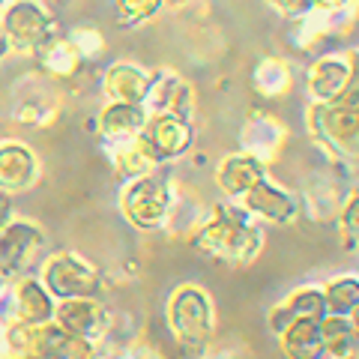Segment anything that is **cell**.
<instances>
[{"label":"cell","mask_w":359,"mask_h":359,"mask_svg":"<svg viewBox=\"0 0 359 359\" xmlns=\"http://www.w3.org/2000/svg\"><path fill=\"white\" fill-rule=\"evenodd\" d=\"M266 233L264 224L252 219L243 210L240 201H219L207 207V216L195 231L189 245L210 261L231 264V266H249L264 252Z\"/></svg>","instance_id":"6da1fadb"},{"label":"cell","mask_w":359,"mask_h":359,"mask_svg":"<svg viewBox=\"0 0 359 359\" xmlns=\"http://www.w3.org/2000/svg\"><path fill=\"white\" fill-rule=\"evenodd\" d=\"M165 323L186 353L204 359L216 339V302L195 282L177 285L165 302Z\"/></svg>","instance_id":"7a4b0ae2"},{"label":"cell","mask_w":359,"mask_h":359,"mask_svg":"<svg viewBox=\"0 0 359 359\" xmlns=\"http://www.w3.org/2000/svg\"><path fill=\"white\" fill-rule=\"evenodd\" d=\"M177 180L171 174H165L162 168L135 177L129 183L120 186V216L141 233H153V231H165L168 219H171L174 201H177Z\"/></svg>","instance_id":"3957f363"},{"label":"cell","mask_w":359,"mask_h":359,"mask_svg":"<svg viewBox=\"0 0 359 359\" xmlns=\"http://www.w3.org/2000/svg\"><path fill=\"white\" fill-rule=\"evenodd\" d=\"M42 285L51 290L54 299H84L105 294V276L72 249H60L42 257L39 264Z\"/></svg>","instance_id":"277c9868"},{"label":"cell","mask_w":359,"mask_h":359,"mask_svg":"<svg viewBox=\"0 0 359 359\" xmlns=\"http://www.w3.org/2000/svg\"><path fill=\"white\" fill-rule=\"evenodd\" d=\"M0 30L13 42L15 54L33 57L57 33V21L42 0H9V6L0 15Z\"/></svg>","instance_id":"5b68a950"},{"label":"cell","mask_w":359,"mask_h":359,"mask_svg":"<svg viewBox=\"0 0 359 359\" xmlns=\"http://www.w3.org/2000/svg\"><path fill=\"white\" fill-rule=\"evenodd\" d=\"M57 314V299L42 285L39 276H21L0 294V323H21V327H42Z\"/></svg>","instance_id":"8992f818"},{"label":"cell","mask_w":359,"mask_h":359,"mask_svg":"<svg viewBox=\"0 0 359 359\" xmlns=\"http://www.w3.org/2000/svg\"><path fill=\"white\" fill-rule=\"evenodd\" d=\"M45 249V231L39 222L13 216L0 228V269L9 282L27 276Z\"/></svg>","instance_id":"52a82bcc"},{"label":"cell","mask_w":359,"mask_h":359,"mask_svg":"<svg viewBox=\"0 0 359 359\" xmlns=\"http://www.w3.org/2000/svg\"><path fill=\"white\" fill-rule=\"evenodd\" d=\"M147 147L156 168H168L180 159H186L195 147V123L174 114H150L147 126L138 135Z\"/></svg>","instance_id":"ba28073f"},{"label":"cell","mask_w":359,"mask_h":359,"mask_svg":"<svg viewBox=\"0 0 359 359\" xmlns=\"http://www.w3.org/2000/svg\"><path fill=\"white\" fill-rule=\"evenodd\" d=\"M54 323L90 344H102L114 332V311L108 309L102 297H84V299H60Z\"/></svg>","instance_id":"9c48e42d"},{"label":"cell","mask_w":359,"mask_h":359,"mask_svg":"<svg viewBox=\"0 0 359 359\" xmlns=\"http://www.w3.org/2000/svg\"><path fill=\"white\" fill-rule=\"evenodd\" d=\"M290 138L287 123L269 108H252L240 126V150L252 153L264 165L278 162Z\"/></svg>","instance_id":"30bf717a"},{"label":"cell","mask_w":359,"mask_h":359,"mask_svg":"<svg viewBox=\"0 0 359 359\" xmlns=\"http://www.w3.org/2000/svg\"><path fill=\"white\" fill-rule=\"evenodd\" d=\"M240 204L252 219H257L261 224H273V228H290V224H297L302 219L299 195L269 177L261 180Z\"/></svg>","instance_id":"8fae6325"},{"label":"cell","mask_w":359,"mask_h":359,"mask_svg":"<svg viewBox=\"0 0 359 359\" xmlns=\"http://www.w3.org/2000/svg\"><path fill=\"white\" fill-rule=\"evenodd\" d=\"M351 174L347 171H318L306 180V186L299 189V204L302 216H309L311 222H335L339 210L344 204V198L351 195Z\"/></svg>","instance_id":"7c38bea8"},{"label":"cell","mask_w":359,"mask_h":359,"mask_svg":"<svg viewBox=\"0 0 359 359\" xmlns=\"http://www.w3.org/2000/svg\"><path fill=\"white\" fill-rule=\"evenodd\" d=\"M144 108L150 114H174L195 123V87L180 72L162 66L150 72V93L144 99Z\"/></svg>","instance_id":"4fadbf2b"},{"label":"cell","mask_w":359,"mask_h":359,"mask_svg":"<svg viewBox=\"0 0 359 359\" xmlns=\"http://www.w3.org/2000/svg\"><path fill=\"white\" fill-rule=\"evenodd\" d=\"M351 84V57L347 51H320L306 69V90L311 102H339Z\"/></svg>","instance_id":"5bb4252c"},{"label":"cell","mask_w":359,"mask_h":359,"mask_svg":"<svg viewBox=\"0 0 359 359\" xmlns=\"http://www.w3.org/2000/svg\"><path fill=\"white\" fill-rule=\"evenodd\" d=\"M42 177V162L30 144L18 138L0 141V195H21Z\"/></svg>","instance_id":"9a60e30c"},{"label":"cell","mask_w":359,"mask_h":359,"mask_svg":"<svg viewBox=\"0 0 359 359\" xmlns=\"http://www.w3.org/2000/svg\"><path fill=\"white\" fill-rule=\"evenodd\" d=\"M266 177H269V165H264L261 159H255V156L245 153V150L228 153L216 165V174H212L216 189L222 192L224 201H243Z\"/></svg>","instance_id":"2e32d148"},{"label":"cell","mask_w":359,"mask_h":359,"mask_svg":"<svg viewBox=\"0 0 359 359\" xmlns=\"http://www.w3.org/2000/svg\"><path fill=\"white\" fill-rule=\"evenodd\" d=\"M302 318H327V302H323V285L306 282L276 302L273 309L266 311V330L278 335L282 330H287L294 320Z\"/></svg>","instance_id":"e0dca14e"},{"label":"cell","mask_w":359,"mask_h":359,"mask_svg":"<svg viewBox=\"0 0 359 359\" xmlns=\"http://www.w3.org/2000/svg\"><path fill=\"white\" fill-rule=\"evenodd\" d=\"M150 120V111L144 105L132 102H105L96 114V135L102 144H117V141H132L144 132Z\"/></svg>","instance_id":"ac0fdd59"},{"label":"cell","mask_w":359,"mask_h":359,"mask_svg":"<svg viewBox=\"0 0 359 359\" xmlns=\"http://www.w3.org/2000/svg\"><path fill=\"white\" fill-rule=\"evenodd\" d=\"M150 93V72L132 60L111 63L102 75V96L105 102H132L144 105Z\"/></svg>","instance_id":"d6986e66"},{"label":"cell","mask_w":359,"mask_h":359,"mask_svg":"<svg viewBox=\"0 0 359 359\" xmlns=\"http://www.w3.org/2000/svg\"><path fill=\"white\" fill-rule=\"evenodd\" d=\"M33 57H36L39 69L48 75L51 81H60V84H69L84 72V60H81V54H78V48L72 45L69 33H54V36L33 54Z\"/></svg>","instance_id":"ffe728a7"},{"label":"cell","mask_w":359,"mask_h":359,"mask_svg":"<svg viewBox=\"0 0 359 359\" xmlns=\"http://www.w3.org/2000/svg\"><path fill=\"white\" fill-rule=\"evenodd\" d=\"M297 84V66L282 54H266L252 69V90L266 102L285 99Z\"/></svg>","instance_id":"44dd1931"},{"label":"cell","mask_w":359,"mask_h":359,"mask_svg":"<svg viewBox=\"0 0 359 359\" xmlns=\"http://www.w3.org/2000/svg\"><path fill=\"white\" fill-rule=\"evenodd\" d=\"M323 318H302L294 320L287 330L276 335L278 351L285 359H320L323 356V335H320Z\"/></svg>","instance_id":"7402d4cb"},{"label":"cell","mask_w":359,"mask_h":359,"mask_svg":"<svg viewBox=\"0 0 359 359\" xmlns=\"http://www.w3.org/2000/svg\"><path fill=\"white\" fill-rule=\"evenodd\" d=\"M105 150H108L111 171H114L123 183H129V180H135V177H144V174L156 171V162L150 159V153H147V147H144L141 138L105 144Z\"/></svg>","instance_id":"603a6c76"},{"label":"cell","mask_w":359,"mask_h":359,"mask_svg":"<svg viewBox=\"0 0 359 359\" xmlns=\"http://www.w3.org/2000/svg\"><path fill=\"white\" fill-rule=\"evenodd\" d=\"M335 36V25H332V15L330 13H320L314 9L306 18L294 21V30H290V42L294 48L302 54H320L323 42Z\"/></svg>","instance_id":"cb8c5ba5"},{"label":"cell","mask_w":359,"mask_h":359,"mask_svg":"<svg viewBox=\"0 0 359 359\" xmlns=\"http://www.w3.org/2000/svg\"><path fill=\"white\" fill-rule=\"evenodd\" d=\"M323 302L327 314H341L351 318L359 309V273H341L323 282Z\"/></svg>","instance_id":"d4e9b609"},{"label":"cell","mask_w":359,"mask_h":359,"mask_svg":"<svg viewBox=\"0 0 359 359\" xmlns=\"http://www.w3.org/2000/svg\"><path fill=\"white\" fill-rule=\"evenodd\" d=\"M60 120V105L45 102V99H25L15 108V123L30 129H51Z\"/></svg>","instance_id":"484cf974"},{"label":"cell","mask_w":359,"mask_h":359,"mask_svg":"<svg viewBox=\"0 0 359 359\" xmlns=\"http://www.w3.org/2000/svg\"><path fill=\"white\" fill-rule=\"evenodd\" d=\"M335 228H339V240L347 252H359V186L351 189L344 204L335 216Z\"/></svg>","instance_id":"4316f807"},{"label":"cell","mask_w":359,"mask_h":359,"mask_svg":"<svg viewBox=\"0 0 359 359\" xmlns=\"http://www.w3.org/2000/svg\"><path fill=\"white\" fill-rule=\"evenodd\" d=\"M114 6H117L120 27H141L147 21H153L162 9H168L165 0H114Z\"/></svg>","instance_id":"83f0119b"},{"label":"cell","mask_w":359,"mask_h":359,"mask_svg":"<svg viewBox=\"0 0 359 359\" xmlns=\"http://www.w3.org/2000/svg\"><path fill=\"white\" fill-rule=\"evenodd\" d=\"M69 39L78 48V54H81L84 63H96V60H102L108 54V39L102 36V30H99V27L78 25V27L69 30Z\"/></svg>","instance_id":"f1b7e54d"},{"label":"cell","mask_w":359,"mask_h":359,"mask_svg":"<svg viewBox=\"0 0 359 359\" xmlns=\"http://www.w3.org/2000/svg\"><path fill=\"white\" fill-rule=\"evenodd\" d=\"M108 344V351H111V359H165L162 353V347L156 344L150 335H132V339H126L123 344H114V341H105Z\"/></svg>","instance_id":"f546056e"},{"label":"cell","mask_w":359,"mask_h":359,"mask_svg":"<svg viewBox=\"0 0 359 359\" xmlns=\"http://www.w3.org/2000/svg\"><path fill=\"white\" fill-rule=\"evenodd\" d=\"M264 4L273 9L276 15H282L285 21H299V18H306L309 13H314V0H264Z\"/></svg>","instance_id":"4dcf8cb0"},{"label":"cell","mask_w":359,"mask_h":359,"mask_svg":"<svg viewBox=\"0 0 359 359\" xmlns=\"http://www.w3.org/2000/svg\"><path fill=\"white\" fill-rule=\"evenodd\" d=\"M347 57H351V84H347L344 96H341L335 105L351 108V111H359V45L347 48Z\"/></svg>","instance_id":"1f68e13d"},{"label":"cell","mask_w":359,"mask_h":359,"mask_svg":"<svg viewBox=\"0 0 359 359\" xmlns=\"http://www.w3.org/2000/svg\"><path fill=\"white\" fill-rule=\"evenodd\" d=\"M351 0H314V9H320V13H335V9L347 6Z\"/></svg>","instance_id":"d6a6232c"},{"label":"cell","mask_w":359,"mask_h":359,"mask_svg":"<svg viewBox=\"0 0 359 359\" xmlns=\"http://www.w3.org/2000/svg\"><path fill=\"white\" fill-rule=\"evenodd\" d=\"M13 219V198L9 195H0V228Z\"/></svg>","instance_id":"836d02e7"},{"label":"cell","mask_w":359,"mask_h":359,"mask_svg":"<svg viewBox=\"0 0 359 359\" xmlns=\"http://www.w3.org/2000/svg\"><path fill=\"white\" fill-rule=\"evenodd\" d=\"M13 42H9L6 39V33L4 30H0V63H4V60H9V57H13Z\"/></svg>","instance_id":"e575fe53"},{"label":"cell","mask_w":359,"mask_h":359,"mask_svg":"<svg viewBox=\"0 0 359 359\" xmlns=\"http://www.w3.org/2000/svg\"><path fill=\"white\" fill-rule=\"evenodd\" d=\"M186 4H189V0H165L168 9H180V6H186Z\"/></svg>","instance_id":"d590c367"},{"label":"cell","mask_w":359,"mask_h":359,"mask_svg":"<svg viewBox=\"0 0 359 359\" xmlns=\"http://www.w3.org/2000/svg\"><path fill=\"white\" fill-rule=\"evenodd\" d=\"M6 287H9V278H6V273H4V269H0V294H4Z\"/></svg>","instance_id":"8d00e7d4"},{"label":"cell","mask_w":359,"mask_h":359,"mask_svg":"<svg viewBox=\"0 0 359 359\" xmlns=\"http://www.w3.org/2000/svg\"><path fill=\"white\" fill-rule=\"evenodd\" d=\"M351 323H353V327H356V330H359V309H356V311H353V314H351Z\"/></svg>","instance_id":"74e56055"},{"label":"cell","mask_w":359,"mask_h":359,"mask_svg":"<svg viewBox=\"0 0 359 359\" xmlns=\"http://www.w3.org/2000/svg\"><path fill=\"white\" fill-rule=\"evenodd\" d=\"M9 6V0H0V15H4V9Z\"/></svg>","instance_id":"f35d334b"},{"label":"cell","mask_w":359,"mask_h":359,"mask_svg":"<svg viewBox=\"0 0 359 359\" xmlns=\"http://www.w3.org/2000/svg\"><path fill=\"white\" fill-rule=\"evenodd\" d=\"M353 174H356V177H359V165H356V168H353Z\"/></svg>","instance_id":"ab89813d"},{"label":"cell","mask_w":359,"mask_h":359,"mask_svg":"<svg viewBox=\"0 0 359 359\" xmlns=\"http://www.w3.org/2000/svg\"><path fill=\"white\" fill-rule=\"evenodd\" d=\"M42 4H51V0H42Z\"/></svg>","instance_id":"60d3db41"}]
</instances>
